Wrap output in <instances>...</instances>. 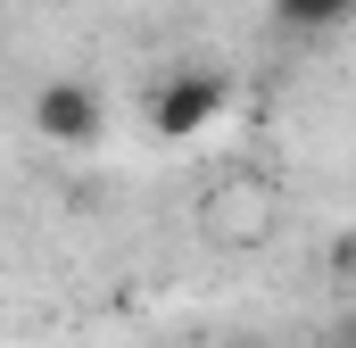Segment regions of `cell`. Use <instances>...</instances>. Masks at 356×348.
I'll return each mask as SVG.
<instances>
[{
    "label": "cell",
    "mask_w": 356,
    "mask_h": 348,
    "mask_svg": "<svg viewBox=\"0 0 356 348\" xmlns=\"http://www.w3.org/2000/svg\"><path fill=\"white\" fill-rule=\"evenodd\" d=\"M232 348H257V340H232Z\"/></svg>",
    "instance_id": "5"
},
{
    "label": "cell",
    "mask_w": 356,
    "mask_h": 348,
    "mask_svg": "<svg viewBox=\"0 0 356 348\" xmlns=\"http://www.w3.org/2000/svg\"><path fill=\"white\" fill-rule=\"evenodd\" d=\"M323 348H356V340H348V332H332V340H323Z\"/></svg>",
    "instance_id": "4"
},
{
    "label": "cell",
    "mask_w": 356,
    "mask_h": 348,
    "mask_svg": "<svg viewBox=\"0 0 356 348\" xmlns=\"http://www.w3.org/2000/svg\"><path fill=\"white\" fill-rule=\"evenodd\" d=\"M224 108H232V75H224V67H175V75L149 84V133H158V141H191V133H207Z\"/></svg>",
    "instance_id": "1"
},
{
    "label": "cell",
    "mask_w": 356,
    "mask_h": 348,
    "mask_svg": "<svg viewBox=\"0 0 356 348\" xmlns=\"http://www.w3.org/2000/svg\"><path fill=\"white\" fill-rule=\"evenodd\" d=\"M99 125H108V116H99V91L75 84V75H58V84L33 91V133H42V141H58V150H91Z\"/></svg>",
    "instance_id": "2"
},
{
    "label": "cell",
    "mask_w": 356,
    "mask_h": 348,
    "mask_svg": "<svg viewBox=\"0 0 356 348\" xmlns=\"http://www.w3.org/2000/svg\"><path fill=\"white\" fill-rule=\"evenodd\" d=\"M273 17H282L290 33H340L356 17V0H273Z\"/></svg>",
    "instance_id": "3"
}]
</instances>
